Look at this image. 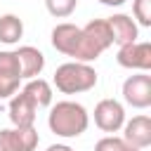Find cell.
Returning <instances> with one entry per match:
<instances>
[{"label":"cell","instance_id":"cell-1","mask_svg":"<svg viewBox=\"0 0 151 151\" xmlns=\"http://www.w3.org/2000/svg\"><path fill=\"white\" fill-rule=\"evenodd\" d=\"M47 125H50V130L57 137H61V139H76V137H80L87 130L90 113H87V109L83 104L64 99V101H57L50 109Z\"/></svg>","mask_w":151,"mask_h":151},{"label":"cell","instance_id":"cell-2","mask_svg":"<svg viewBox=\"0 0 151 151\" xmlns=\"http://www.w3.org/2000/svg\"><path fill=\"white\" fill-rule=\"evenodd\" d=\"M111 45H113V35H111L109 21L106 19H90L80 28V40L73 52V61L90 64V61L99 59Z\"/></svg>","mask_w":151,"mask_h":151},{"label":"cell","instance_id":"cell-3","mask_svg":"<svg viewBox=\"0 0 151 151\" xmlns=\"http://www.w3.org/2000/svg\"><path fill=\"white\" fill-rule=\"evenodd\" d=\"M97 71L85 64V61H66L61 66H57L52 85L64 92V94H80V92H90L97 85Z\"/></svg>","mask_w":151,"mask_h":151},{"label":"cell","instance_id":"cell-4","mask_svg":"<svg viewBox=\"0 0 151 151\" xmlns=\"http://www.w3.org/2000/svg\"><path fill=\"white\" fill-rule=\"evenodd\" d=\"M123 99L132 109H149L151 106V76L139 71L123 83Z\"/></svg>","mask_w":151,"mask_h":151},{"label":"cell","instance_id":"cell-5","mask_svg":"<svg viewBox=\"0 0 151 151\" xmlns=\"http://www.w3.org/2000/svg\"><path fill=\"white\" fill-rule=\"evenodd\" d=\"M116 61L123 68H130V71H149L151 68V42L134 40V42L120 45Z\"/></svg>","mask_w":151,"mask_h":151},{"label":"cell","instance_id":"cell-6","mask_svg":"<svg viewBox=\"0 0 151 151\" xmlns=\"http://www.w3.org/2000/svg\"><path fill=\"white\" fill-rule=\"evenodd\" d=\"M125 123V109L118 99H101L94 106V125L101 132H118Z\"/></svg>","mask_w":151,"mask_h":151},{"label":"cell","instance_id":"cell-7","mask_svg":"<svg viewBox=\"0 0 151 151\" xmlns=\"http://www.w3.org/2000/svg\"><path fill=\"white\" fill-rule=\"evenodd\" d=\"M40 137L35 127H5L0 130V151H35Z\"/></svg>","mask_w":151,"mask_h":151},{"label":"cell","instance_id":"cell-8","mask_svg":"<svg viewBox=\"0 0 151 151\" xmlns=\"http://www.w3.org/2000/svg\"><path fill=\"white\" fill-rule=\"evenodd\" d=\"M35 116H38L35 101L24 90H17L9 97V120H12V125L14 127H33Z\"/></svg>","mask_w":151,"mask_h":151},{"label":"cell","instance_id":"cell-9","mask_svg":"<svg viewBox=\"0 0 151 151\" xmlns=\"http://www.w3.org/2000/svg\"><path fill=\"white\" fill-rule=\"evenodd\" d=\"M123 139L142 151L149 149L151 146V118L139 113V116H132L130 120H125L123 123Z\"/></svg>","mask_w":151,"mask_h":151},{"label":"cell","instance_id":"cell-10","mask_svg":"<svg viewBox=\"0 0 151 151\" xmlns=\"http://www.w3.org/2000/svg\"><path fill=\"white\" fill-rule=\"evenodd\" d=\"M17 59H19V68H21V80H31L38 78L45 68V54L33 47V45H21L19 50H14Z\"/></svg>","mask_w":151,"mask_h":151},{"label":"cell","instance_id":"cell-11","mask_svg":"<svg viewBox=\"0 0 151 151\" xmlns=\"http://www.w3.org/2000/svg\"><path fill=\"white\" fill-rule=\"evenodd\" d=\"M78 40H80V26H76V24L64 21V24H57L52 28V47L66 57H73Z\"/></svg>","mask_w":151,"mask_h":151},{"label":"cell","instance_id":"cell-12","mask_svg":"<svg viewBox=\"0 0 151 151\" xmlns=\"http://www.w3.org/2000/svg\"><path fill=\"white\" fill-rule=\"evenodd\" d=\"M109 21V28H111V35H113V42L120 47V45H127V42H134L139 38V26L132 17L127 14H113L106 19Z\"/></svg>","mask_w":151,"mask_h":151},{"label":"cell","instance_id":"cell-13","mask_svg":"<svg viewBox=\"0 0 151 151\" xmlns=\"http://www.w3.org/2000/svg\"><path fill=\"white\" fill-rule=\"evenodd\" d=\"M33 101H35V106L40 109V106H52V99H54V92H52V85L45 80V78H31L24 87H21Z\"/></svg>","mask_w":151,"mask_h":151},{"label":"cell","instance_id":"cell-14","mask_svg":"<svg viewBox=\"0 0 151 151\" xmlns=\"http://www.w3.org/2000/svg\"><path fill=\"white\" fill-rule=\"evenodd\" d=\"M24 35V21L17 14H2L0 17V42L2 45H17Z\"/></svg>","mask_w":151,"mask_h":151},{"label":"cell","instance_id":"cell-15","mask_svg":"<svg viewBox=\"0 0 151 151\" xmlns=\"http://www.w3.org/2000/svg\"><path fill=\"white\" fill-rule=\"evenodd\" d=\"M94 151H142V149L132 146V144H130V142H125L123 137L106 134V137H101V139L94 144Z\"/></svg>","mask_w":151,"mask_h":151},{"label":"cell","instance_id":"cell-16","mask_svg":"<svg viewBox=\"0 0 151 151\" xmlns=\"http://www.w3.org/2000/svg\"><path fill=\"white\" fill-rule=\"evenodd\" d=\"M45 7H47V12H50L52 17L66 19V17H71V14L76 12L78 0H45Z\"/></svg>","mask_w":151,"mask_h":151},{"label":"cell","instance_id":"cell-17","mask_svg":"<svg viewBox=\"0 0 151 151\" xmlns=\"http://www.w3.org/2000/svg\"><path fill=\"white\" fill-rule=\"evenodd\" d=\"M0 73L5 76H17L21 78V68H19V59L12 50H2L0 52Z\"/></svg>","mask_w":151,"mask_h":151},{"label":"cell","instance_id":"cell-18","mask_svg":"<svg viewBox=\"0 0 151 151\" xmlns=\"http://www.w3.org/2000/svg\"><path fill=\"white\" fill-rule=\"evenodd\" d=\"M132 14L139 26H151V0H132Z\"/></svg>","mask_w":151,"mask_h":151},{"label":"cell","instance_id":"cell-19","mask_svg":"<svg viewBox=\"0 0 151 151\" xmlns=\"http://www.w3.org/2000/svg\"><path fill=\"white\" fill-rule=\"evenodd\" d=\"M101 5H106V7H120V5H125L127 0H99Z\"/></svg>","mask_w":151,"mask_h":151},{"label":"cell","instance_id":"cell-20","mask_svg":"<svg viewBox=\"0 0 151 151\" xmlns=\"http://www.w3.org/2000/svg\"><path fill=\"white\" fill-rule=\"evenodd\" d=\"M47 151H73L71 146H66V144H52Z\"/></svg>","mask_w":151,"mask_h":151}]
</instances>
